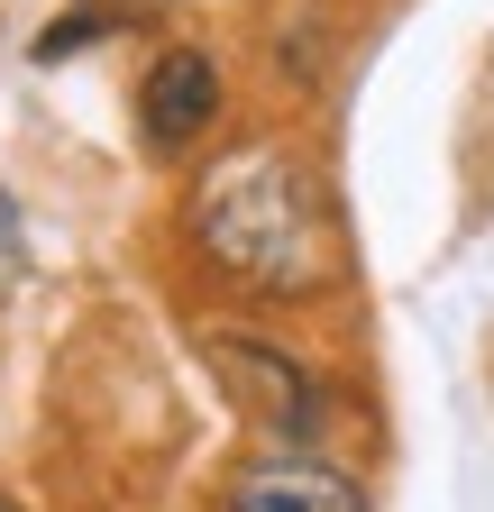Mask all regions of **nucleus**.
<instances>
[{
    "instance_id": "1",
    "label": "nucleus",
    "mask_w": 494,
    "mask_h": 512,
    "mask_svg": "<svg viewBox=\"0 0 494 512\" xmlns=\"http://www.w3.org/2000/svg\"><path fill=\"white\" fill-rule=\"evenodd\" d=\"M183 238L193 256L247 302H312L339 284V220L321 174L275 138H247L211 156L183 192Z\"/></svg>"
},
{
    "instance_id": "2",
    "label": "nucleus",
    "mask_w": 494,
    "mask_h": 512,
    "mask_svg": "<svg viewBox=\"0 0 494 512\" xmlns=\"http://www.w3.org/2000/svg\"><path fill=\"white\" fill-rule=\"evenodd\" d=\"M211 366L229 375V394L257 412L284 448H302L321 430V384H312V366H293L284 348H257V339H211Z\"/></svg>"
},
{
    "instance_id": "3",
    "label": "nucleus",
    "mask_w": 494,
    "mask_h": 512,
    "mask_svg": "<svg viewBox=\"0 0 494 512\" xmlns=\"http://www.w3.org/2000/svg\"><path fill=\"white\" fill-rule=\"evenodd\" d=\"M229 512H366L357 485L312 448H266L229 476Z\"/></svg>"
},
{
    "instance_id": "4",
    "label": "nucleus",
    "mask_w": 494,
    "mask_h": 512,
    "mask_svg": "<svg viewBox=\"0 0 494 512\" xmlns=\"http://www.w3.org/2000/svg\"><path fill=\"white\" fill-rule=\"evenodd\" d=\"M220 110V64L202 46H165L147 64V83H138V128H147V147H183V138H202Z\"/></svg>"
},
{
    "instance_id": "5",
    "label": "nucleus",
    "mask_w": 494,
    "mask_h": 512,
    "mask_svg": "<svg viewBox=\"0 0 494 512\" xmlns=\"http://www.w3.org/2000/svg\"><path fill=\"white\" fill-rule=\"evenodd\" d=\"M101 28H110V10H74V19H55V28H46V37H37V55H46V64H55V55H74V46H92V37H101Z\"/></svg>"
},
{
    "instance_id": "6",
    "label": "nucleus",
    "mask_w": 494,
    "mask_h": 512,
    "mask_svg": "<svg viewBox=\"0 0 494 512\" xmlns=\"http://www.w3.org/2000/svg\"><path fill=\"white\" fill-rule=\"evenodd\" d=\"M0 512H19V503H0Z\"/></svg>"
}]
</instances>
